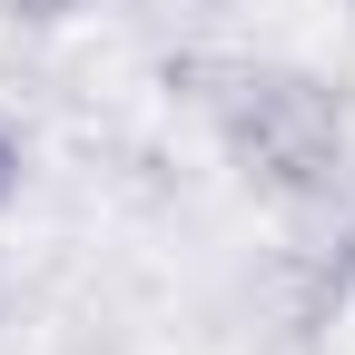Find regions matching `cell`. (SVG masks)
I'll return each instance as SVG.
<instances>
[{
    "label": "cell",
    "mask_w": 355,
    "mask_h": 355,
    "mask_svg": "<svg viewBox=\"0 0 355 355\" xmlns=\"http://www.w3.org/2000/svg\"><path fill=\"white\" fill-rule=\"evenodd\" d=\"M198 10H237V0H198Z\"/></svg>",
    "instance_id": "4"
},
{
    "label": "cell",
    "mask_w": 355,
    "mask_h": 355,
    "mask_svg": "<svg viewBox=\"0 0 355 355\" xmlns=\"http://www.w3.org/2000/svg\"><path fill=\"white\" fill-rule=\"evenodd\" d=\"M10 20H79V10H99V0H0Z\"/></svg>",
    "instance_id": "2"
},
{
    "label": "cell",
    "mask_w": 355,
    "mask_h": 355,
    "mask_svg": "<svg viewBox=\"0 0 355 355\" xmlns=\"http://www.w3.org/2000/svg\"><path fill=\"white\" fill-rule=\"evenodd\" d=\"M10 188H20V139H10V119H0V207H10Z\"/></svg>",
    "instance_id": "3"
},
{
    "label": "cell",
    "mask_w": 355,
    "mask_h": 355,
    "mask_svg": "<svg viewBox=\"0 0 355 355\" xmlns=\"http://www.w3.org/2000/svg\"><path fill=\"white\" fill-rule=\"evenodd\" d=\"M188 99L227 168L277 207H326L355 178V109L306 60H188Z\"/></svg>",
    "instance_id": "1"
}]
</instances>
